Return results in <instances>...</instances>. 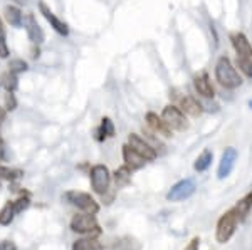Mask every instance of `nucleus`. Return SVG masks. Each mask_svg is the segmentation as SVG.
<instances>
[{
	"label": "nucleus",
	"instance_id": "f257e3e1",
	"mask_svg": "<svg viewBox=\"0 0 252 250\" xmlns=\"http://www.w3.org/2000/svg\"><path fill=\"white\" fill-rule=\"evenodd\" d=\"M214 76H215V81L220 84L222 87L225 89H239L242 86L244 79L242 76L239 74V71L235 69V66L232 64L227 56H220L215 62V69H214Z\"/></svg>",
	"mask_w": 252,
	"mask_h": 250
},
{
	"label": "nucleus",
	"instance_id": "f03ea898",
	"mask_svg": "<svg viewBox=\"0 0 252 250\" xmlns=\"http://www.w3.org/2000/svg\"><path fill=\"white\" fill-rule=\"evenodd\" d=\"M237 223H239V215L235 213L234 208L223 213L220 220L217 222V230H215V239H217L219 244H225V242L232 239L235 228H237Z\"/></svg>",
	"mask_w": 252,
	"mask_h": 250
},
{
	"label": "nucleus",
	"instance_id": "7ed1b4c3",
	"mask_svg": "<svg viewBox=\"0 0 252 250\" xmlns=\"http://www.w3.org/2000/svg\"><path fill=\"white\" fill-rule=\"evenodd\" d=\"M161 118H163V121L168 124V128L172 131H187L190 126L187 114L178 106H175V104H168V106L163 108Z\"/></svg>",
	"mask_w": 252,
	"mask_h": 250
},
{
	"label": "nucleus",
	"instance_id": "20e7f679",
	"mask_svg": "<svg viewBox=\"0 0 252 250\" xmlns=\"http://www.w3.org/2000/svg\"><path fill=\"white\" fill-rule=\"evenodd\" d=\"M91 187L97 195H106L109 185H111V173L104 165H94L89 171Z\"/></svg>",
	"mask_w": 252,
	"mask_h": 250
},
{
	"label": "nucleus",
	"instance_id": "39448f33",
	"mask_svg": "<svg viewBox=\"0 0 252 250\" xmlns=\"http://www.w3.org/2000/svg\"><path fill=\"white\" fill-rule=\"evenodd\" d=\"M71 228L76 233H83V235H93V233H99L101 228L97 225L93 213H81L76 215L71 220Z\"/></svg>",
	"mask_w": 252,
	"mask_h": 250
},
{
	"label": "nucleus",
	"instance_id": "423d86ee",
	"mask_svg": "<svg viewBox=\"0 0 252 250\" xmlns=\"http://www.w3.org/2000/svg\"><path fill=\"white\" fill-rule=\"evenodd\" d=\"M66 198L71 201L72 205H76V207L79 208V210H83L84 213H97L99 212V205H97V201L93 198L89 193H84V192H69L66 195Z\"/></svg>",
	"mask_w": 252,
	"mask_h": 250
},
{
	"label": "nucleus",
	"instance_id": "0eeeda50",
	"mask_svg": "<svg viewBox=\"0 0 252 250\" xmlns=\"http://www.w3.org/2000/svg\"><path fill=\"white\" fill-rule=\"evenodd\" d=\"M195 193V181L192 178L180 180L170 188V192L166 193V200L168 201H182L190 198Z\"/></svg>",
	"mask_w": 252,
	"mask_h": 250
},
{
	"label": "nucleus",
	"instance_id": "6e6552de",
	"mask_svg": "<svg viewBox=\"0 0 252 250\" xmlns=\"http://www.w3.org/2000/svg\"><path fill=\"white\" fill-rule=\"evenodd\" d=\"M24 29L27 32V37L32 44H40L44 42V39H46V34H44L42 27L39 26L37 19H35V15L32 14V12H27V14H24Z\"/></svg>",
	"mask_w": 252,
	"mask_h": 250
},
{
	"label": "nucleus",
	"instance_id": "1a4fd4ad",
	"mask_svg": "<svg viewBox=\"0 0 252 250\" xmlns=\"http://www.w3.org/2000/svg\"><path fill=\"white\" fill-rule=\"evenodd\" d=\"M128 144L135 151L140 153L146 161H153L158 156L157 148H153L148 141H146L145 138H141L140 135H136V133H131V135L128 136Z\"/></svg>",
	"mask_w": 252,
	"mask_h": 250
},
{
	"label": "nucleus",
	"instance_id": "9d476101",
	"mask_svg": "<svg viewBox=\"0 0 252 250\" xmlns=\"http://www.w3.org/2000/svg\"><path fill=\"white\" fill-rule=\"evenodd\" d=\"M39 12L42 14V17L46 19L49 24H51V27L58 32L59 35H63V37L69 35V26L64 22V20H61L51 9H49L47 3L44 2V0H40V2H39Z\"/></svg>",
	"mask_w": 252,
	"mask_h": 250
},
{
	"label": "nucleus",
	"instance_id": "9b49d317",
	"mask_svg": "<svg viewBox=\"0 0 252 250\" xmlns=\"http://www.w3.org/2000/svg\"><path fill=\"white\" fill-rule=\"evenodd\" d=\"M235 161H237V150L232 146L225 148V151L222 153V158H220V163H219V168H217V178L219 180H223L232 173L234 167H235Z\"/></svg>",
	"mask_w": 252,
	"mask_h": 250
},
{
	"label": "nucleus",
	"instance_id": "f8f14e48",
	"mask_svg": "<svg viewBox=\"0 0 252 250\" xmlns=\"http://www.w3.org/2000/svg\"><path fill=\"white\" fill-rule=\"evenodd\" d=\"M229 39H230V44H232L235 54H237V57L252 59V44L244 32H232V34L229 35Z\"/></svg>",
	"mask_w": 252,
	"mask_h": 250
},
{
	"label": "nucleus",
	"instance_id": "ddd939ff",
	"mask_svg": "<svg viewBox=\"0 0 252 250\" xmlns=\"http://www.w3.org/2000/svg\"><path fill=\"white\" fill-rule=\"evenodd\" d=\"M193 87L198 92V96L205 99H214L215 98V89L212 86V81H210L207 72H200L193 78Z\"/></svg>",
	"mask_w": 252,
	"mask_h": 250
},
{
	"label": "nucleus",
	"instance_id": "4468645a",
	"mask_svg": "<svg viewBox=\"0 0 252 250\" xmlns=\"http://www.w3.org/2000/svg\"><path fill=\"white\" fill-rule=\"evenodd\" d=\"M123 161L131 171L133 170H140V168H143L146 165V160L138 151L133 150L129 144H125V146H123Z\"/></svg>",
	"mask_w": 252,
	"mask_h": 250
},
{
	"label": "nucleus",
	"instance_id": "2eb2a0df",
	"mask_svg": "<svg viewBox=\"0 0 252 250\" xmlns=\"http://www.w3.org/2000/svg\"><path fill=\"white\" fill-rule=\"evenodd\" d=\"M145 119H146V124H148V126L152 128L155 133H158V135L165 136V138H170V136H172V130L168 128V124H166L163 121V118L158 116L157 112H152V111L146 112Z\"/></svg>",
	"mask_w": 252,
	"mask_h": 250
},
{
	"label": "nucleus",
	"instance_id": "dca6fc26",
	"mask_svg": "<svg viewBox=\"0 0 252 250\" xmlns=\"http://www.w3.org/2000/svg\"><path fill=\"white\" fill-rule=\"evenodd\" d=\"M180 108L187 116H192V118H198L204 112V106L198 99H195L193 96H184L180 99Z\"/></svg>",
	"mask_w": 252,
	"mask_h": 250
},
{
	"label": "nucleus",
	"instance_id": "f3484780",
	"mask_svg": "<svg viewBox=\"0 0 252 250\" xmlns=\"http://www.w3.org/2000/svg\"><path fill=\"white\" fill-rule=\"evenodd\" d=\"M3 19L10 27L20 29L24 27V12L20 10L19 5H5L3 7Z\"/></svg>",
	"mask_w": 252,
	"mask_h": 250
},
{
	"label": "nucleus",
	"instance_id": "a211bd4d",
	"mask_svg": "<svg viewBox=\"0 0 252 250\" xmlns=\"http://www.w3.org/2000/svg\"><path fill=\"white\" fill-rule=\"evenodd\" d=\"M115 123L109 118H103L101 119V126L96 130V139L104 141L106 138H111V136H115Z\"/></svg>",
	"mask_w": 252,
	"mask_h": 250
},
{
	"label": "nucleus",
	"instance_id": "6ab92c4d",
	"mask_svg": "<svg viewBox=\"0 0 252 250\" xmlns=\"http://www.w3.org/2000/svg\"><path fill=\"white\" fill-rule=\"evenodd\" d=\"M212 160H214V153L210 150H204L200 155H198V158L195 160V163H193L195 171H198V173L207 171L210 165H212Z\"/></svg>",
	"mask_w": 252,
	"mask_h": 250
},
{
	"label": "nucleus",
	"instance_id": "aec40b11",
	"mask_svg": "<svg viewBox=\"0 0 252 250\" xmlns=\"http://www.w3.org/2000/svg\"><path fill=\"white\" fill-rule=\"evenodd\" d=\"M0 83H2L3 89L9 91V92H15V91H17V87H19V78H17V74H14V72H10V71L3 72L2 78H0Z\"/></svg>",
	"mask_w": 252,
	"mask_h": 250
},
{
	"label": "nucleus",
	"instance_id": "412c9836",
	"mask_svg": "<svg viewBox=\"0 0 252 250\" xmlns=\"http://www.w3.org/2000/svg\"><path fill=\"white\" fill-rule=\"evenodd\" d=\"M72 250H103V244L97 239H81L74 242Z\"/></svg>",
	"mask_w": 252,
	"mask_h": 250
},
{
	"label": "nucleus",
	"instance_id": "4be33fe9",
	"mask_svg": "<svg viewBox=\"0 0 252 250\" xmlns=\"http://www.w3.org/2000/svg\"><path fill=\"white\" fill-rule=\"evenodd\" d=\"M7 67L9 69L7 71H10V72H14V74H22V72H27L29 71V64H27V60H24V59H20V57H14V59H10L9 60V64H7Z\"/></svg>",
	"mask_w": 252,
	"mask_h": 250
},
{
	"label": "nucleus",
	"instance_id": "5701e85b",
	"mask_svg": "<svg viewBox=\"0 0 252 250\" xmlns=\"http://www.w3.org/2000/svg\"><path fill=\"white\" fill-rule=\"evenodd\" d=\"M251 207H252V193H249L247 196H244V198L239 201L237 205H235V213L239 215V220L241 219H244V217L249 213V210H251Z\"/></svg>",
	"mask_w": 252,
	"mask_h": 250
},
{
	"label": "nucleus",
	"instance_id": "b1692460",
	"mask_svg": "<svg viewBox=\"0 0 252 250\" xmlns=\"http://www.w3.org/2000/svg\"><path fill=\"white\" fill-rule=\"evenodd\" d=\"M10 51L7 46V35H5V26H3V20L0 17V59H9Z\"/></svg>",
	"mask_w": 252,
	"mask_h": 250
},
{
	"label": "nucleus",
	"instance_id": "393cba45",
	"mask_svg": "<svg viewBox=\"0 0 252 250\" xmlns=\"http://www.w3.org/2000/svg\"><path fill=\"white\" fill-rule=\"evenodd\" d=\"M15 210H14V203H5L3 208L0 210V225H10L12 220H14Z\"/></svg>",
	"mask_w": 252,
	"mask_h": 250
},
{
	"label": "nucleus",
	"instance_id": "a878e982",
	"mask_svg": "<svg viewBox=\"0 0 252 250\" xmlns=\"http://www.w3.org/2000/svg\"><path fill=\"white\" fill-rule=\"evenodd\" d=\"M235 66L241 69L244 76H247L249 79H252V59L249 57H237L235 60Z\"/></svg>",
	"mask_w": 252,
	"mask_h": 250
},
{
	"label": "nucleus",
	"instance_id": "bb28decb",
	"mask_svg": "<svg viewBox=\"0 0 252 250\" xmlns=\"http://www.w3.org/2000/svg\"><path fill=\"white\" fill-rule=\"evenodd\" d=\"M129 173H131V170H129L126 165H125V167H121V168H118V170L115 171V180H116L118 187L128 183V181H129Z\"/></svg>",
	"mask_w": 252,
	"mask_h": 250
},
{
	"label": "nucleus",
	"instance_id": "cd10ccee",
	"mask_svg": "<svg viewBox=\"0 0 252 250\" xmlns=\"http://www.w3.org/2000/svg\"><path fill=\"white\" fill-rule=\"evenodd\" d=\"M3 103H5V110L7 111H15L17 110V98H15L14 92H5V96H3Z\"/></svg>",
	"mask_w": 252,
	"mask_h": 250
},
{
	"label": "nucleus",
	"instance_id": "c85d7f7f",
	"mask_svg": "<svg viewBox=\"0 0 252 250\" xmlns=\"http://www.w3.org/2000/svg\"><path fill=\"white\" fill-rule=\"evenodd\" d=\"M29 205H31V201H29V198H19L17 201H14V210H15V213H20V212H24V210H27L29 208Z\"/></svg>",
	"mask_w": 252,
	"mask_h": 250
},
{
	"label": "nucleus",
	"instance_id": "c756f323",
	"mask_svg": "<svg viewBox=\"0 0 252 250\" xmlns=\"http://www.w3.org/2000/svg\"><path fill=\"white\" fill-rule=\"evenodd\" d=\"M0 250H17V247H15L14 242H10V240H3L2 244H0Z\"/></svg>",
	"mask_w": 252,
	"mask_h": 250
},
{
	"label": "nucleus",
	"instance_id": "7c9ffc66",
	"mask_svg": "<svg viewBox=\"0 0 252 250\" xmlns=\"http://www.w3.org/2000/svg\"><path fill=\"white\" fill-rule=\"evenodd\" d=\"M32 59H39V56H40V49H39V46L37 44H32Z\"/></svg>",
	"mask_w": 252,
	"mask_h": 250
},
{
	"label": "nucleus",
	"instance_id": "2f4dec72",
	"mask_svg": "<svg viewBox=\"0 0 252 250\" xmlns=\"http://www.w3.org/2000/svg\"><path fill=\"white\" fill-rule=\"evenodd\" d=\"M5 114H7V110L5 108H0V123L5 119Z\"/></svg>",
	"mask_w": 252,
	"mask_h": 250
},
{
	"label": "nucleus",
	"instance_id": "473e14b6",
	"mask_svg": "<svg viewBox=\"0 0 252 250\" xmlns=\"http://www.w3.org/2000/svg\"><path fill=\"white\" fill-rule=\"evenodd\" d=\"M15 2H17V3H19V5H22V3H26V2H27V0H15Z\"/></svg>",
	"mask_w": 252,
	"mask_h": 250
},
{
	"label": "nucleus",
	"instance_id": "72a5a7b5",
	"mask_svg": "<svg viewBox=\"0 0 252 250\" xmlns=\"http://www.w3.org/2000/svg\"><path fill=\"white\" fill-rule=\"evenodd\" d=\"M249 108H251V110H252V99L249 101Z\"/></svg>",
	"mask_w": 252,
	"mask_h": 250
},
{
	"label": "nucleus",
	"instance_id": "f704fd0d",
	"mask_svg": "<svg viewBox=\"0 0 252 250\" xmlns=\"http://www.w3.org/2000/svg\"><path fill=\"white\" fill-rule=\"evenodd\" d=\"M0 171H2V165H0Z\"/></svg>",
	"mask_w": 252,
	"mask_h": 250
},
{
	"label": "nucleus",
	"instance_id": "c9c22d12",
	"mask_svg": "<svg viewBox=\"0 0 252 250\" xmlns=\"http://www.w3.org/2000/svg\"><path fill=\"white\" fill-rule=\"evenodd\" d=\"M0 87H2V83H0Z\"/></svg>",
	"mask_w": 252,
	"mask_h": 250
}]
</instances>
